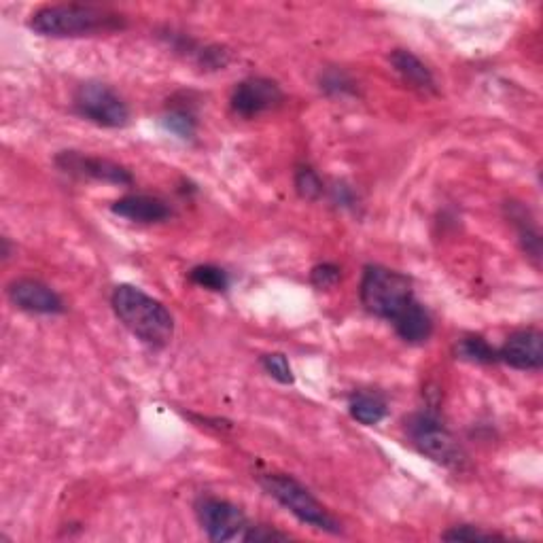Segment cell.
<instances>
[{
	"mask_svg": "<svg viewBox=\"0 0 543 543\" xmlns=\"http://www.w3.org/2000/svg\"><path fill=\"white\" fill-rule=\"evenodd\" d=\"M111 304L121 325L140 342L153 348L170 344L174 336V319L160 300L138 287L119 285L111 295Z\"/></svg>",
	"mask_w": 543,
	"mask_h": 543,
	"instance_id": "obj_1",
	"label": "cell"
},
{
	"mask_svg": "<svg viewBox=\"0 0 543 543\" xmlns=\"http://www.w3.org/2000/svg\"><path fill=\"white\" fill-rule=\"evenodd\" d=\"M30 28L41 37L77 39L126 28V17L96 5H45L32 13Z\"/></svg>",
	"mask_w": 543,
	"mask_h": 543,
	"instance_id": "obj_2",
	"label": "cell"
},
{
	"mask_svg": "<svg viewBox=\"0 0 543 543\" xmlns=\"http://www.w3.org/2000/svg\"><path fill=\"white\" fill-rule=\"evenodd\" d=\"M259 484L266 488V493L274 497L280 505L291 512L297 520L308 524L312 529H319L331 535L342 533V524L327 512V507L314 497L310 490L285 474H264Z\"/></svg>",
	"mask_w": 543,
	"mask_h": 543,
	"instance_id": "obj_3",
	"label": "cell"
},
{
	"mask_svg": "<svg viewBox=\"0 0 543 543\" xmlns=\"http://www.w3.org/2000/svg\"><path fill=\"white\" fill-rule=\"evenodd\" d=\"M414 302L412 280L397 270L367 266L361 280V304L380 319L393 321L397 314Z\"/></svg>",
	"mask_w": 543,
	"mask_h": 543,
	"instance_id": "obj_4",
	"label": "cell"
},
{
	"mask_svg": "<svg viewBox=\"0 0 543 543\" xmlns=\"http://www.w3.org/2000/svg\"><path fill=\"white\" fill-rule=\"evenodd\" d=\"M75 111L102 128H124L130 121L128 104L113 87L100 81H85L75 92Z\"/></svg>",
	"mask_w": 543,
	"mask_h": 543,
	"instance_id": "obj_5",
	"label": "cell"
},
{
	"mask_svg": "<svg viewBox=\"0 0 543 543\" xmlns=\"http://www.w3.org/2000/svg\"><path fill=\"white\" fill-rule=\"evenodd\" d=\"M408 435L412 444L431 461L446 467H461L465 461L463 450L454 435L433 414H416L408 420Z\"/></svg>",
	"mask_w": 543,
	"mask_h": 543,
	"instance_id": "obj_6",
	"label": "cell"
},
{
	"mask_svg": "<svg viewBox=\"0 0 543 543\" xmlns=\"http://www.w3.org/2000/svg\"><path fill=\"white\" fill-rule=\"evenodd\" d=\"M196 514L200 527L213 541H242L251 527L247 514L238 505L219 497H202L196 503Z\"/></svg>",
	"mask_w": 543,
	"mask_h": 543,
	"instance_id": "obj_7",
	"label": "cell"
},
{
	"mask_svg": "<svg viewBox=\"0 0 543 543\" xmlns=\"http://www.w3.org/2000/svg\"><path fill=\"white\" fill-rule=\"evenodd\" d=\"M285 94L280 85L266 77H251L236 85L232 94V111L238 117L253 119L264 113H270L283 104Z\"/></svg>",
	"mask_w": 543,
	"mask_h": 543,
	"instance_id": "obj_8",
	"label": "cell"
},
{
	"mask_svg": "<svg viewBox=\"0 0 543 543\" xmlns=\"http://www.w3.org/2000/svg\"><path fill=\"white\" fill-rule=\"evenodd\" d=\"M56 164L73 177L79 179H92L100 183H111V185H130L132 174L124 166H119L111 160H104V157H92L83 155L79 151H62L56 157Z\"/></svg>",
	"mask_w": 543,
	"mask_h": 543,
	"instance_id": "obj_9",
	"label": "cell"
},
{
	"mask_svg": "<svg viewBox=\"0 0 543 543\" xmlns=\"http://www.w3.org/2000/svg\"><path fill=\"white\" fill-rule=\"evenodd\" d=\"M11 304L30 314H62V297L37 278H17L7 287Z\"/></svg>",
	"mask_w": 543,
	"mask_h": 543,
	"instance_id": "obj_10",
	"label": "cell"
},
{
	"mask_svg": "<svg viewBox=\"0 0 543 543\" xmlns=\"http://www.w3.org/2000/svg\"><path fill=\"white\" fill-rule=\"evenodd\" d=\"M499 361L514 367V370L531 372L543 365V336L537 329H520L505 340L497 350Z\"/></svg>",
	"mask_w": 543,
	"mask_h": 543,
	"instance_id": "obj_11",
	"label": "cell"
},
{
	"mask_svg": "<svg viewBox=\"0 0 543 543\" xmlns=\"http://www.w3.org/2000/svg\"><path fill=\"white\" fill-rule=\"evenodd\" d=\"M111 210L117 217L134 223H160L172 215L170 206L162 198L147 194H130L119 198Z\"/></svg>",
	"mask_w": 543,
	"mask_h": 543,
	"instance_id": "obj_12",
	"label": "cell"
},
{
	"mask_svg": "<svg viewBox=\"0 0 543 543\" xmlns=\"http://www.w3.org/2000/svg\"><path fill=\"white\" fill-rule=\"evenodd\" d=\"M397 336L408 344H423L433 334V319L431 314L420 306L416 300L410 302L404 310H401L393 319Z\"/></svg>",
	"mask_w": 543,
	"mask_h": 543,
	"instance_id": "obj_13",
	"label": "cell"
},
{
	"mask_svg": "<svg viewBox=\"0 0 543 543\" xmlns=\"http://www.w3.org/2000/svg\"><path fill=\"white\" fill-rule=\"evenodd\" d=\"M391 64L399 73V77L410 87H414V90L423 94H437V81L433 73L412 54V51L395 49L391 54Z\"/></svg>",
	"mask_w": 543,
	"mask_h": 543,
	"instance_id": "obj_14",
	"label": "cell"
},
{
	"mask_svg": "<svg viewBox=\"0 0 543 543\" xmlns=\"http://www.w3.org/2000/svg\"><path fill=\"white\" fill-rule=\"evenodd\" d=\"M348 408H350V416L365 427L378 425L380 420L387 416V401L376 393H355L353 397H350Z\"/></svg>",
	"mask_w": 543,
	"mask_h": 543,
	"instance_id": "obj_15",
	"label": "cell"
},
{
	"mask_svg": "<svg viewBox=\"0 0 543 543\" xmlns=\"http://www.w3.org/2000/svg\"><path fill=\"white\" fill-rule=\"evenodd\" d=\"M457 355L463 361H471V363H497L499 361L497 350L480 336H469V338L459 340Z\"/></svg>",
	"mask_w": 543,
	"mask_h": 543,
	"instance_id": "obj_16",
	"label": "cell"
},
{
	"mask_svg": "<svg viewBox=\"0 0 543 543\" xmlns=\"http://www.w3.org/2000/svg\"><path fill=\"white\" fill-rule=\"evenodd\" d=\"M162 126L172 132L174 136H179L183 140H189L196 136V130H198V121H196V115L191 113L189 109H172L164 115L162 119Z\"/></svg>",
	"mask_w": 543,
	"mask_h": 543,
	"instance_id": "obj_17",
	"label": "cell"
},
{
	"mask_svg": "<svg viewBox=\"0 0 543 543\" xmlns=\"http://www.w3.org/2000/svg\"><path fill=\"white\" fill-rule=\"evenodd\" d=\"M189 278L191 283H196L198 287H204L208 291H225L230 287V276L217 266H198L189 272Z\"/></svg>",
	"mask_w": 543,
	"mask_h": 543,
	"instance_id": "obj_18",
	"label": "cell"
},
{
	"mask_svg": "<svg viewBox=\"0 0 543 543\" xmlns=\"http://www.w3.org/2000/svg\"><path fill=\"white\" fill-rule=\"evenodd\" d=\"M295 189L304 200H319L323 194V181L314 168L300 166L295 170Z\"/></svg>",
	"mask_w": 543,
	"mask_h": 543,
	"instance_id": "obj_19",
	"label": "cell"
},
{
	"mask_svg": "<svg viewBox=\"0 0 543 543\" xmlns=\"http://www.w3.org/2000/svg\"><path fill=\"white\" fill-rule=\"evenodd\" d=\"M261 365H264V370L280 384H293V370L285 355H280V353L264 355L261 357Z\"/></svg>",
	"mask_w": 543,
	"mask_h": 543,
	"instance_id": "obj_20",
	"label": "cell"
},
{
	"mask_svg": "<svg viewBox=\"0 0 543 543\" xmlns=\"http://www.w3.org/2000/svg\"><path fill=\"white\" fill-rule=\"evenodd\" d=\"M321 87L327 94L334 96H346V94H355V83L350 81L340 70H329L325 77L321 79Z\"/></svg>",
	"mask_w": 543,
	"mask_h": 543,
	"instance_id": "obj_21",
	"label": "cell"
},
{
	"mask_svg": "<svg viewBox=\"0 0 543 543\" xmlns=\"http://www.w3.org/2000/svg\"><path fill=\"white\" fill-rule=\"evenodd\" d=\"M446 541H493V539H503L497 533H488L476 527H469V524H463V527H454L452 531L444 533Z\"/></svg>",
	"mask_w": 543,
	"mask_h": 543,
	"instance_id": "obj_22",
	"label": "cell"
},
{
	"mask_svg": "<svg viewBox=\"0 0 543 543\" xmlns=\"http://www.w3.org/2000/svg\"><path fill=\"white\" fill-rule=\"evenodd\" d=\"M340 276H342V272L336 264H321L312 270L310 280L317 289H329L338 283Z\"/></svg>",
	"mask_w": 543,
	"mask_h": 543,
	"instance_id": "obj_23",
	"label": "cell"
},
{
	"mask_svg": "<svg viewBox=\"0 0 543 543\" xmlns=\"http://www.w3.org/2000/svg\"><path fill=\"white\" fill-rule=\"evenodd\" d=\"M287 539H289L287 533H280L272 527H266V524H251L242 541H287Z\"/></svg>",
	"mask_w": 543,
	"mask_h": 543,
	"instance_id": "obj_24",
	"label": "cell"
},
{
	"mask_svg": "<svg viewBox=\"0 0 543 543\" xmlns=\"http://www.w3.org/2000/svg\"><path fill=\"white\" fill-rule=\"evenodd\" d=\"M334 198H336V202H342L344 206H348V204H353V194H350V191H348V187H344V185H338V187H334Z\"/></svg>",
	"mask_w": 543,
	"mask_h": 543,
	"instance_id": "obj_25",
	"label": "cell"
}]
</instances>
